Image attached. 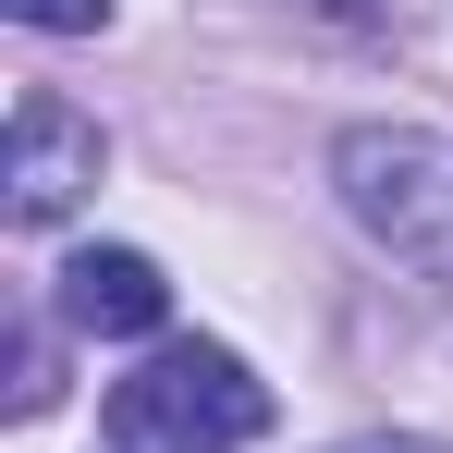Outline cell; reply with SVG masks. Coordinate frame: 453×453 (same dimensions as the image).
Instances as JSON below:
<instances>
[{
    "instance_id": "obj_8",
    "label": "cell",
    "mask_w": 453,
    "mask_h": 453,
    "mask_svg": "<svg viewBox=\"0 0 453 453\" xmlns=\"http://www.w3.org/2000/svg\"><path fill=\"white\" fill-rule=\"evenodd\" d=\"M343 453H441V441H343Z\"/></svg>"
},
{
    "instance_id": "obj_4",
    "label": "cell",
    "mask_w": 453,
    "mask_h": 453,
    "mask_svg": "<svg viewBox=\"0 0 453 453\" xmlns=\"http://www.w3.org/2000/svg\"><path fill=\"white\" fill-rule=\"evenodd\" d=\"M62 319L123 343V331H159V319H172V282H159L135 245H86L74 270H62Z\"/></svg>"
},
{
    "instance_id": "obj_1",
    "label": "cell",
    "mask_w": 453,
    "mask_h": 453,
    "mask_svg": "<svg viewBox=\"0 0 453 453\" xmlns=\"http://www.w3.org/2000/svg\"><path fill=\"white\" fill-rule=\"evenodd\" d=\"M270 429V380H245L221 343H172L111 392V441L123 453H245Z\"/></svg>"
},
{
    "instance_id": "obj_2",
    "label": "cell",
    "mask_w": 453,
    "mask_h": 453,
    "mask_svg": "<svg viewBox=\"0 0 453 453\" xmlns=\"http://www.w3.org/2000/svg\"><path fill=\"white\" fill-rule=\"evenodd\" d=\"M343 209L392 245V257H417V270H441L453 282V135H417V123H356L343 148Z\"/></svg>"
},
{
    "instance_id": "obj_5",
    "label": "cell",
    "mask_w": 453,
    "mask_h": 453,
    "mask_svg": "<svg viewBox=\"0 0 453 453\" xmlns=\"http://www.w3.org/2000/svg\"><path fill=\"white\" fill-rule=\"evenodd\" d=\"M37 404H50V331L25 319L12 331V417H37Z\"/></svg>"
},
{
    "instance_id": "obj_7",
    "label": "cell",
    "mask_w": 453,
    "mask_h": 453,
    "mask_svg": "<svg viewBox=\"0 0 453 453\" xmlns=\"http://www.w3.org/2000/svg\"><path fill=\"white\" fill-rule=\"evenodd\" d=\"M306 12H331V25H368V12H380V0H306Z\"/></svg>"
},
{
    "instance_id": "obj_3",
    "label": "cell",
    "mask_w": 453,
    "mask_h": 453,
    "mask_svg": "<svg viewBox=\"0 0 453 453\" xmlns=\"http://www.w3.org/2000/svg\"><path fill=\"white\" fill-rule=\"evenodd\" d=\"M0 184H12V221L50 233L86 184H98V123L62 111L50 86H25V98H12V172H0Z\"/></svg>"
},
{
    "instance_id": "obj_6",
    "label": "cell",
    "mask_w": 453,
    "mask_h": 453,
    "mask_svg": "<svg viewBox=\"0 0 453 453\" xmlns=\"http://www.w3.org/2000/svg\"><path fill=\"white\" fill-rule=\"evenodd\" d=\"M12 25H37V37H86V25H111V0H12Z\"/></svg>"
}]
</instances>
